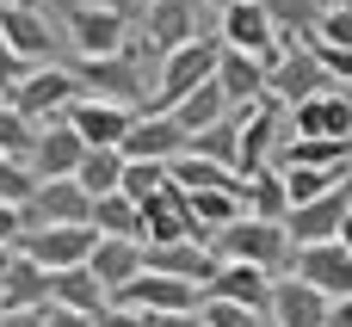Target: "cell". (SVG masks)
<instances>
[{
	"label": "cell",
	"mask_w": 352,
	"mask_h": 327,
	"mask_svg": "<svg viewBox=\"0 0 352 327\" xmlns=\"http://www.w3.org/2000/svg\"><path fill=\"white\" fill-rule=\"evenodd\" d=\"M204 247L217 253V266H260V272L291 266V235H285V223H266V216H235Z\"/></svg>",
	"instance_id": "6da1fadb"
},
{
	"label": "cell",
	"mask_w": 352,
	"mask_h": 327,
	"mask_svg": "<svg viewBox=\"0 0 352 327\" xmlns=\"http://www.w3.org/2000/svg\"><path fill=\"white\" fill-rule=\"evenodd\" d=\"M74 80H80V93L87 99H111V105H148V93H155V80L136 68V56L130 49H111V56H80V68H74Z\"/></svg>",
	"instance_id": "7a4b0ae2"
},
{
	"label": "cell",
	"mask_w": 352,
	"mask_h": 327,
	"mask_svg": "<svg viewBox=\"0 0 352 327\" xmlns=\"http://www.w3.org/2000/svg\"><path fill=\"white\" fill-rule=\"evenodd\" d=\"M217 49H223V43H217V37H204V31H198V37H186V43H173V49L161 56V74H155L148 105H155V111H167L173 99H186L192 87H204V80L217 74Z\"/></svg>",
	"instance_id": "3957f363"
},
{
	"label": "cell",
	"mask_w": 352,
	"mask_h": 327,
	"mask_svg": "<svg viewBox=\"0 0 352 327\" xmlns=\"http://www.w3.org/2000/svg\"><path fill=\"white\" fill-rule=\"evenodd\" d=\"M74 99H80V80H74V68H56V62H43V68H25V74H19V87L6 93V105H12L19 117H31V124H43V117H62Z\"/></svg>",
	"instance_id": "277c9868"
},
{
	"label": "cell",
	"mask_w": 352,
	"mask_h": 327,
	"mask_svg": "<svg viewBox=\"0 0 352 327\" xmlns=\"http://www.w3.org/2000/svg\"><path fill=\"white\" fill-rule=\"evenodd\" d=\"M68 43H74L80 56H111V49H130V6L68 0Z\"/></svg>",
	"instance_id": "5b68a950"
},
{
	"label": "cell",
	"mask_w": 352,
	"mask_h": 327,
	"mask_svg": "<svg viewBox=\"0 0 352 327\" xmlns=\"http://www.w3.org/2000/svg\"><path fill=\"white\" fill-rule=\"evenodd\" d=\"M93 223H37V229H19V253L25 260H37L43 272H62V266H80L87 253H93Z\"/></svg>",
	"instance_id": "8992f818"
},
{
	"label": "cell",
	"mask_w": 352,
	"mask_h": 327,
	"mask_svg": "<svg viewBox=\"0 0 352 327\" xmlns=\"http://www.w3.org/2000/svg\"><path fill=\"white\" fill-rule=\"evenodd\" d=\"M229 111L241 117L235 173H254V167H266V161L278 155V142L291 136V124H285V105H278V99H254V105H229Z\"/></svg>",
	"instance_id": "52a82bcc"
},
{
	"label": "cell",
	"mask_w": 352,
	"mask_h": 327,
	"mask_svg": "<svg viewBox=\"0 0 352 327\" xmlns=\"http://www.w3.org/2000/svg\"><path fill=\"white\" fill-rule=\"evenodd\" d=\"M217 43L223 49H241V56H260L266 68L278 62V31H272V19H266V6L260 0H229V6H217Z\"/></svg>",
	"instance_id": "ba28073f"
},
{
	"label": "cell",
	"mask_w": 352,
	"mask_h": 327,
	"mask_svg": "<svg viewBox=\"0 0 352 327\" xmlns=\"http://www.w3.org/2000/svg\"><path fill=\"white\" fill-rule=\"evenodd\" d=\"M346 210H352V173L340 179V185H328L322 198L285 210V235H291V247H303V241H334V229H340Z\"/></svg>",
	"instance_id": "9c48e42d"
},
{
	"label": "cell",
	"mask_w": 352,
	"mask_h": 327,
	"mask_svg": "<svg viewBox=\"0 0 352 327\" xmlns=\"http://www.w3.org/2000/svg\"><path fill=\"white\" fill-rule=\"evenodd\" d=\"M291 272L303 284H316L328 303L334 297H352V253L340 241H303V247H291Z\"/></svg>",
	"instance_id": "30bf717a"
},
{
	"label": "cell",
	"mask_w": 352,
	"mask_h": 327,
	"mask_svg": "<svg viewBox=\"0 0 352 327\" xmlns=\"http://www.w3.org/2000/svg\"><path fill=\"white\" fill-rule=\"evenodd\" d=\"M80 155H87V142L74 136V124H68V117H43V130H37L31 148H25V173H31V179H62V173L80 167Z\"/></svg>",
	"instance_id": "8fae6325"
},
{
	"label": "cell",
	"mask_w": 352,
	"mask_h": 327,
	"mask_svg": "<svg viewBox=\"0 0 352 327\" xmlns=\"http://www.w3.org/2000/svg\"><path fill=\"white\" fill-rule=\"evenodd\" d=\"M111 303H130V309H148V315H173V309H198V284L186 278H167V272H136L111 291Z\"/></svg>",
	"instance_id": "7c38bea8"
},
{
	"label": "cell",
	"mask_w": 352,
	"mask_h": 327,
	"mask_svg": "<svg viewBox=\"0 0 352 327\" xmlns=\"http://www.w3.org/2000/svg\"><path fill=\"white\" fill-rule=\"evenodd\" d=\"M285 124H291V136H340V142H352V99L322 87V93L285 105Z\"/></svg>",
	"instance_id": "4fadbf2b"
},
{
	"label": "cell",
	"mask_w": 352,
	"mask_h": 327,
	"mask_svg": "<svg viewBox=\"0 0 352 327\" xmlns=\"http://www.w3.org/2000/svg\"><path fill=\"white\" fill-rule=\"evenodd\" d=\"M322 87H328V74H322V62L309 56V43H285L278 62L266 68V99H278V105H297V99L322 93Z\"/></svg>",
	"instance_id": "5bb4252c"
},
{
	"label": "cell",
	"mask_w": 352,
	"mask_h": 327,
	"mask_svg": "<svg viewBox=\"0 0 352 327\" xmlns=\"http://www.w3.org/2000/svg\"><path fill=\"white\" fill-rule=\"evenodd\" d=\"M87 192L74 185V173H62V179H37L31 185V198L19 204V216H25V229H37V223H87Z\"/></svg>",
	"instance_id": "9a60e30c"
},
{
	"label": "cell",
	"mask_w": 352,
	"mask_h": 327,
	"mask_svg": "<svg viewBox=\"0 0 352 327\" xmlns=\"http://www.w3.org/2000/svg\"><path fill=\"white\" fill-rule=\"evenodd\" d=\"M62 117L74 124V136H80L87 148H118L136 111H130V105H111V99H87V93H80V99H74Z\"/></svg>",
	"instance_id": "2e32d148"
},
{
	"label": "cell",
	"mask_w": 352,
	"mask_h": 327,
	"mask_svg": "<svg viewBox=\"0 0 352 327\" xmlns=\"http://www.w3.org/2000/svg\"><path fill=\"white\" fill-rule=\"evenodd\" d=\"M118 148H124V161H173V155L186 148V130H179L167 111H136Z\"/></svg>",
	"instance_id": "e0dca14e"
},
{
	"label": "cell",
	"mask_w": 352,
	"mask_h": 327,
	"mask_svg": "<svg viewBox=\"0 0 352 327\" xmlns=\"http://www.w3.org/2000/svg\"><path fill=\"white\" fill-rule=\"evenodd\" d=\"M142 266L148 272H167V278H186V284H210V272H217V253L204 247V241H155V247H142Z\"/></svg>",
	"instance_id": "ac0fdd59"
},
{
	"label": "cell",
	"mask_w": 352,
	"mask_h": 327,
	"mask_svg": "<svg viewBox=\"0 0 352 327\" xmlns=\"http://www.w3.org/2000/svg\"><path fill=\"white\" fill-rule=\"evenodd\" d=\"M0 43L19 49L25 62H50L56 56V31L43 25L37 6H19V0H0Z\"/></svg>",
	"instance_id": "d6986e66"
},
{
	"label": "cell",
	"mask_w": 352,
	"mask_h": 327,
	"mask_svg": "<svg viewBox=\"0 0 352 327\" xmlns=\"http://www.w3.org/2000/svg\"><path fill=\"white\" fill-rule=\"evenodd\" d=\"M198 297L241 303V309H260V315H266V309H272V272H260V266H217Z\"/></svg>",
	"instance_id": "ffe728a7"
},
{
	"label": "cell",
	"mask_w": 352,
	"mask_h": 327,
	"mask_svg": "<svg viewBox=\"0 0 352 327\" xmlns=\"http://www.w3.org/2000/svg\"><path fill=\"white\" fill-rule=\"evenodd\" d=\"M186 37H198V0H148L142 6V43L148 49H173V43H186Z\"/></svg>",
	"instance_id": "44dd1931"
},
{
	"label": "cell",
	"mask_w": 352,
	"mask_h": 327,
	"mask_svg": "<svg viewBox=\"0 0 352 327\" xmlns=\"http://www.w3.org/2000/svg\"><path fill=\"white\" fill-rule=\"evenodd\" d=\"M210 80L223 87L229 105H254V99H266V62H260V56L217 49V74H210Z\"/></svg>",
	"instance_id": "7402d4cb"
},
{
	"label": "cell",
	"mask_w": 352,
	"mask_h": 327,
	"mask_svg": "<svg viewBox=\"0 0 352 327\" xmlns=\"http://www.w3.org/2000/svg\"><path fill=\"white\" fill-rule=\"evenodd\" d=\"M87 272H93L105 291H118L124 278L142 272V241H136V235H99L93 253H87Z\"/></svg>",
	"instance_id": "603a6c76"
},
{
	"label": "cell",
	"mask_w": 352,
	"mask_h": 327,
	"mask_svg": "<svg viewBox=\"0 0 352 327\" xmlns=\"http://www.w3.org/2000/svg\"><path fill=\"white\" fill-rule=\"evenodd\" d=\"M272 327H322L328 315V297L316 291V284H303V278H285V284H272Z\"/></svg>",
	"instance_id": "cb8c5ba5"
},
{
	"label": "cell",
	"mask_w": 352,
	"mask_h": 327,
	"mask_svg": "<svg viewBox=\"0 0 352 327\" xmlns=\"http://www.w3.org/2000/svg\"><path fill=\"white\" fill-rule=\"evenodd\" d=\"M50 303V272L25 253H12V266L0 272V315L6 309H43Z\"/></svg>",
	"instance_id": "d4e9b609"
},
{
	"label": "cell",
	"mask_w": 352,
	"mask_h": 327,
	"mask_svg": "<svg viewBox=\"0 0 352 327\" xmlns=\"http://www.w3.org/2000/svg\"><path fill=\"white\" fill-rule=\"evenodd\" d=\"M50 303H62V309H80V315H99L105 303H111V291L87 272V260L80 266H62V272H50Z\"/></svg>",
	"instance_id": "484cf974"
},
{
	"label": "cell",
	"mask_w": 352,
	"mask_h": 327,
	"mask_svg": "<svg viewBox=\"0 0 352 327\" xmlns=\"http://www.w3.org/2000/svg\"><path fill=\"white\" fill-rule=\"evenodd\" d=\"M167 179H173V185H186V192H235V185H241V173H235V167L204 161V155H192V148H179V155L167 161Z\"/></svg>",
	"instance_id": "4316f807"
},
{
	"label": "cell",
	"mask_w": 352,
	"mask_h": 327,
	"mask_svg": "<svg viewBox=\"0 0 352 327\" xmlns=\"http://www.w3.org/2000/svg\"><path fill=\"white\" fill-rule=\"evenodd\" d=\"M241 204H248V216H266V223H285V210H291V192H285V173L266 161V167H254V173H241Z\"/></svg>",
	"instance_id": "83f0119b"
},
{
	"label": "cell",
	"mask_w": 352,
	"mask_h": 327,
	"mask_svg": "<svg viewBox=\"0 0 352 327\" xmlns=\"http://www.w3.org/2000/svg\"><path fill=\"white\" fill-rule=\"evenodd\" d=\"M272 161L278 167H352V142H340V136H285Z\"/></svg>",
	"instance_id": "f1b7e54d"
},
{
	"label": "cell",
	"mask_w": 352,
	"mask_h": 327,
	"mask_svg": "<svg viewBox=\"0 0 352 327\" xmlns=\"http://www.w3.org/2000/svg\"><path fill=\"white\" fill-rule=\"evenodd\" d=\"M223 111H229V99H223V87H217V80H204V87H192L186 99H173V105H167V117H173L186 136H192V130H204V124H217Z\"/></svg>",
	"instance_id": "f546056e"
},
{
	"label": "cell",
	"mask_w": 352,
	"mask_h": 327,
	"mask_svg": "<svg viewBox=\"0 0 352 327\" xmlns=\"http://www.w3.org/2000/svg\"><path fill=\"white\" fill-rule=\"evenodd\" d=\"M186 148H192V155H204V161H223V167H235V148H241V117H235V111H223L217 124L192 130V136H186Z\"/></svg>",
	"instance_id": "4dcf8cb0"
},
{
	"label": "cell",
	"mask_w": 352,
	"mask_h": 327,
	"mask_svg": "<svg viewBox=\"0 0 352 327\" xmlns=\"http://www.w3.org/2000/svg\"><path fill=\"white\" fill-rule=\"evenodd\" d=\"M186 204H192V223H198V235H204V241H210L223 223L248 216V204H241V185H235V192H186Z\"/></svg>",
	"instance_id": "1f68e13d"
},
{
	"label": "cell",
	"mask_w": 352,
	"mask_h": 327,
	"mask_svg": "<svg viewBox=\"0 0 352 327\" xmlns=\"http://www.w3.org/2000/svg\"><path fill=\"white\" fill-rule=\"evenodd\" d=\"M118 179H124V148H87L80 167H74V185H80L87 198L118 192Z\"/></svg>",
	"instance_id": "d6a6232c"
},
{
	"label": "cell",
	"mask_w": 352,
	"mask_h": 327,
	"mask_svg": "<svg viewBox=\"0 0 352 327\" xmlns=\"http://www.w3.org/2000/svg\"><path fill=\"white\" fill-rule=\"evenodd\" d=\"M260 6H266V19H272L278 43H297V37H309V31H316V19H322V6H328V0H260Z\"/></svg>",
	"instance_id": "836d02e7"
},
{
	"label": "cell",
	"mask_w": 352,
	"mask_h": 327,
	"mask_svg": "<svg viewBox=\"0 0 352 327\" xmlns=\"http://www.w3.org/2000/svg\"><path fill=\"white\" fill-rule=\"evenodd\" d=\"M87 223H93V235H136V204L124 192H99L87 204Z\"/></svg>",
	"instance_id": "e575fe53"
},
{
	"label": "cell",
	"mask_w": 352,
	"mask_h": 327,
	"mask_svg": "<svg viewBox=\"0 0 352 327\" xmlns=\"http://www.w3.org/2000/svg\"><path fill=\"white\" fill-rule=\"evenodd\" d=\"M285 173V192H291V204H309V198H322L328 185H340L352 167H278Z\"/></svg>",
	"instance_id": "d590c367"
},
{
	"label": "cell",
	"mask_w": 352,
	"mask_h": 327,
	"mask_svg": "<svg viewBox=\"0 0 352 327\" xmlns=\"http://www.w3.org/2000/svg\"><path fill=\"white\" fill-rule=\"evenodd\" d=\"M198 315H204V327H272V315L241 309V303H217V297H198Z\"/></svg>",
	"instance_id": "8d00e7d4"
},
{
	"label": "cell",
	"mask_w": 352,
	"mask_h": 327,
	"mask_svg": "<svg viewBox=\"0 0 352 327\" xmlns=\"http://www.w3.org/2000/svg\"><path fill=\"white\" fill-rule=\"evenodd\" d=\"M161 179H167V161H124V179H118V192L136 204V198H148Z\"/></svg>",
	"instance_id": "74e56055"
},
{
	"label": "cell",
	"mask_w": 352,
	"mask_h": 327,
	"mask_svg": "<svg viewBox=\"0 0 352 327\" xmlns=\"http://www.w3.org/2000/svg\"><path fill=\"white\" fill-rule=\"evenodd\" d=\"M31 136H37V124L31 117H19L6 99H0V155H12V161H25V148H31Z\"/></svg>",
	"instance_id": "f35d334b"
},
{
	"label": "cell",
	"mask_w": 352,
	"mask_h": 327,
	"mask_svg": "<svg viewBox=\"0 0 352 327\" xmlns=\"http://www.w3.org/2000/svg\"><path fill=\"white\" fill-rule=\"evenodd\" d=\"M297 43H309V56L322 62V74H328V80H352V49L322 43V37H297Z\"/></svg>",
	"instance_id": "ab89813d"
},
{
	"label": "cell",
	"mask_w": 352,
	"mask_h": 327,
	"mask_svg": "<svg viewBox=\"0 0 352 327\" xmlns=\"http://www.w3.org/2000/svg\"><path fill=\"white\" fill-rule=\"evenodd\" d=\"M309 37H322V43H340V49H352V12H346V6H334V0H328Z\"/></svg>",
	"instance_id": "60d3db41"
},
{
	"label": "cell",
	"mask_w": 352,
	"mask_h": 327,
	"mask_svg": "<svg viewBox=\"0 0 352 327\" xmlns=\"http://www.w3.org/2000/svg\"><path fill=\"white\" fill-rule=\"evenodd\" d=\"M31 185H37V179L25 173V161L0 155V198H6V204H25V198H31Z\"/></svg>",
	"instance_id": "b9f144b4"
},
{
	"label": "cell",
	"mask_w": 352,
	"mask_h": 327,
	"mask_svg": "<svg viewBox=\"0 0 352 327\" xmlns=\"http://www.w3.org/2000/svg\"><path fill=\"white\" fill-rule=\"evenodd\" d=\"M93 327H155V315L148 309H130V303H105L93 315Z\"/></svg>",
	"instance_id": "7bdbcfd3"
},
{
	"label": "cell",
	"mask_w": 352,
	"mask_h": 327,
	"mask_svg": "<svg viewBox=\"0 0 352 327\" xmlns=\"http://www.w3.org/2000/svg\"><path fill=\"white\" fill-rule=\"evenodd\" d=\"M25 68H31V62H25L19 49H6V43H0V99L19 87V74H25Z\"/></svg>",
	"instance_id": "ee69618b"
},
{
	"label": "cell",
	"mask_w": 352,
	"mask_h": 327,
	"mask_svg": "<svg viewBox=\"0 0 352 327\" xmlns=\"http://www.w3.org/2000/svg\"><path fill=\"white\" fill-rule=\"evenodd\" d=\"M43 327H93V315H80V309H62V303H43Z\"/></svg>",
	"instance_id": "f6af8a7d"
},
{
	"label": "cell",
	"mask_w": 352,
	"mask_h": 327,
	"mask_svg": "<svg viewBox=\"0 0 352 327\" xmlns=\"http://www.w3.org/2000/svg\"><path fill=\"white\" fill-rule=\"evenodd\" d=\"M19 229H25L19 204H6V198H0V241H19Z\"/></svg>",
	"instance_id": "bcb514c9"
},
{
	"label": "cell",
	"mask_w": 352,
	"mask_h": 327,
	"mask_svg": "<svg viewBox=\"0 0 352 327\" xmlns=\"http://www.w3.org/2000/svg\"><path fill=\"white\" fill-rule=\"evenodd\" d=\"M322 327H352V297H334L328 315H322Z\"/></svg>",
	"instance_id": "7dc6e473"
},
{
	"label": "cell",
	"mask_w": 352,
	"mask_h": 327,
	"mask_svg": "<svg viewBox=\"0 0 352 327\" xmlns=\"http://www.w3.org/2000/svg\"><path fill=\"white\" fill-rule=\"evenodd\" d=\"M0 327H43V309H6Z\"/></svg>",
	"instance_id": "c3c4849f"
},
{
	"label": "cell",
	"mask_w": 352,
	"mask_h": 327,
	"mask_svg": "<svg viewBox=\"0 0 352 327\" xmlns=\"http://www.w3.org/2000/svg\"><path fill=\"white\" fill-rule=\"evenodd\" d=\"M155 327H204L198 309H173V315H155Z\"/></svg>",
	"instance_id": "681fc988"
},
{
	"label": "cell",
	"mask_w": 352,
	"mask_h": 327,
	"mask_svg": "<svg viewBox=\"0 0 352 327\" xmlns=\"http://www.w3.org/2000/svg\"><path fill=\"white\" fill-rule=\"evenodd\" d=\"M334 241H340V247H346V253H352V210H346V216H340V229H334Z\"/></svg>",
	"instance_id": "f907efd6"
},
{
	"label": "cell",
	"mask_w": 352,
	"mask_h": 327,
	"mask_svg": "<svg viewBox=\"0 0 352 327\" xmlns=\"http://www.w3.org/2000/svg\"><path fill=\"white\" fill-rule=\"evenodd\" d=\"M12 253H19V247H12V241H0V272L12 266Z\"/></svg>",
	"instance_id": "816d5d0a"
},
{
	"label": "cell",
	"mask_w": 352,
	"mask_h": 327,
	"mask_svg": "<svg viewBox=\"0 0 352 327\" xmlns=\"http://www.w3.org/2000/svg\"><path fill=\"white\" fill-rule=\"evenodd\" d=\"M105 6H130V0H105Z\"/></svg>",
	"instance_id": "f5cc1de1"
},
{
	"label": "cell",
	"mask_w": 352,
	"mask_h": 327,
	"mask_svg": "<svg viewBox=\"0 0 352 327\" xmlns=\"http://www.w3.org/2000/svg\"><path fill=\"white\" fill-rule=\"evenodd\" d=\"M210 6H229V0H210Z\"/></svg>",
	"instance_id": "db71d44e"
}]
</instances>
